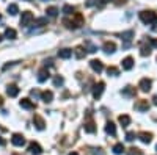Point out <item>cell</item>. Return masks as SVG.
<instances>
[{
  "label": "cell",
  "mask_w": 157,
  "mask_h": 155,
  "mask_svg": "<svg viewBox=\"0 0 157 155\" xmlns=\"http://www.w3.org/2000/svg\"><path fill=\"white\" fill-rule=\"evenodd\" d=\"M104 2H110V0H104Z\"/></svg>",
  "instance_id": "7bdbcfd3"
},
{
  "label": "cell",
  "mask_w": 157,
  "mask_h": 155,
  "mask_svg": "<svg viewBox=\"0 0 157 155\" xmlns=\"http://www.w3.org/2000/svg\"><path fill=\"white\" fill-rule=\"evenodd\" d=\"M75 57H77V58H83V57H85L83 47H77V49H75Z\"/></svg>",
  "instance_id": "f1b7e54d"
},
{
  "label": "cell",
  "mask_w": 157,
  "mask_h": 155,
  "mask_svg": "<svg viewBox=\"0 0 157 155\" xmlns=\"http://www.w3.org/2000/svg\"><path fill=\"white\" fill-rule=\"evenodd\" d=\"M154 24H157V17H155V22H154Z\"/></svg>",
  "instance_id": "ee69618b"
},
{
  "label": "cell",
  "mask_w": 157,
  "mask_h": 155,
  "mask_svg": "<svg viewBox=\"0 0 157 155\" xmlns=\"http://www.w3.org/2000/svg\"><path fill=\"white\" fill-rule=\"evenodd\" d=\"M151 47H155L157 49V39H151Z\"/></svg>",
  "instance_id": "8d00e7d4"
},
{
  "label": "cell",
  "mask_w": 157,
  "mask_h": 155,
  "mask_svg": "<svg viewBox=\"0 0 157 155\" xmlns=\"http://www.w3.org/2000/svg\"><path fill=\"white\" fill-rule=\"evenodd\" d=\"M140 54H141L143 57L149 55V54H151V46H146V44H143V46H141V52H140Z\"/></svg>",
  "instance_id": "4316f807"
},
{
  "label": "cell",
  "mask_w": 157,
  "mask_h": 155,
  "mask_svg": "<svg viewBox=\"0 0 157 155\" xmlns=\"http://www.w3.org/2000/svg\"><path fill=\"white\" fill-rule=\"evenodd\" d=\"M132 36H134V31H132V30H129V31H126V33L121 35V39H124L126 42H129L130 39H132Z\"/></svg>",
  "instance_id": "484cf974"
},
{
  "label": "cell",
  "mask_w": 157,
  "mask_h": 155,
  "mask_svg": "<svg viewBox=\"0 0 157 155\" xmlns=\"http://www.w3.org/2000/svg\"><path fill=\"white\" fill-rule=\"evenodd\" d=\"M32 96H33V97H38V96L41 97V94H39V93L36 91V89H33V91H32Z\"/></svg>",
  "instance_id": "d590c367"
},
{
  "label": "cell",
  "mask_w": 157,
  "mask_h": 155,
  "mask_svg": "<svg viewBox=\"0 0 157 155\" xmlns=\"http://www.w3.org/2000/svg\"><path fill=\"white\" fill-rule=\"evenodd\" d=\"M90 66H91V69H93L94 72H102L104 71V64H102V61H99V60H91L90 61Z\"/></svg>",
  "instance_id": "5b68a950"
},
{
  "label": "cell",
  "mask_w": 157,
  "mask_h": 155,
  "mask_svg": "<svg viewBox=\"0 0 157 155\" xmlns=\"http://www.w3.org/2000/svg\"><path fill=\"white\" fill-rule=\"evenodd\" d=\"M135 108H137L138 111H146V110L149 108V103H148V100H140L137 105H135Z\"/></svg>",
  "instance_id": "ac0fdd59"
},
{
  "label": "cell",
  "mask_w": 157,
  "mask_h": 155,
  "mask_svg": "<svg viewBox=\"0 0 157 155\" xmlns=\"http://www.w3.org/2000/svg\"><path fill=\"white\" fill-rule=\"evenodd\" d=\"M0 19H2V16H0Z\"/></svg>",
  "instance_id": "f6af8a7d"
},
{
  "label": "cell",
  "mask_w": 157,
  "mask_h": 155,
  "mask_svg": "<svg viewBox=\"0 0 157 155\" xmlns=\"http://www.w3.org/2000/svg\"><path fill=\"white\" fill-rule=\"evenodd\" d=\"M107 72H109V75H113V77L120 74V71H118L116 68H113V66H112V68H109V69H107Z\"/></svg>",
  "instance_id": "1f68e13d"
},
{
  "label": "cell",
  "mask_w": 157,
  "mask_h": 155,
  "mask_svg": "<svg viewBox=\"0 0 157 155\" xmlns=\"http://www.w3.org/2000/svg\"><path fill=\"white\" fill-rule=\"evenodd\" d=\"M46 13H47L49 17H57V16H58V8H57V6H49V8L46 9Z\"/></svg>",
  "instance_id": "44dd1931"
},
{
  "label": "cell",
  "mask_w": 157,
  "mask_h": 155,
  "mask_svg": "<svg viewBox=\"0 0 157 155\" xmlns=\"http://www.w3.org/2000/svg\"><path fill=\"white\" fill-rule=\"evenodd\" d=\"M5 143H6V141H5L2 136H0V146H5Z\"/></svg>",
  "instance_id": "74e56055"
},
{
  "label": "cell",
  "mask_w": 157,
  "mask_h": 155,
  "mask_svg": "<svg viewBox=\"0 0 157 155\" xmlns=\"http://www.w3.org/2000/svg\"><path fill=\"white\" fill-rule=\"evenodd\" d=\"M13 155H16V153H13Z\"/></svg>",
  "instance_id": "bcb514c9"
},
{
  "label": "cell",
  "mask_w": 157,
  "mask_h": 155,
  "mask_svg": "<svg viewBox=\"0 0 157 155\" xmlns=\"http://www.w3.org/2000/svg\"><path fill=\"white\" fill-rule=\"evenodd\" d=\"M105 132H107L109 135H112V136L116 135V127H115L113 122H107V125H105Z\"/></svg>",
  "instance_id": "ffe728a7"
},
{
  "label": "cell",
  "mask_w": 157,
  "mask_h": 155,
  "mask_svg": "<svg viewBox=\"0 0 157 155\" xmlns=\"http://www.w3.org/2000/svg\"><path fill=\"white\" fill-rule=\"evenodd\" d=\"M2 39H3V36H2V35H0V41H2Z\"/></svg>",
  "instance_id": "b9f144b4"
},
{
  "label": "cell",
  "mask_w": 157,
  "mask_h": 155,
  "mask_svg": "<svg viewBox=\"0 0 157 155\" xmlns=\"http://www.w3.org/2000/svg\"><path fill=\"white\" fill-rule=\"evenodd\" d=\"M104 88H105V83H104V82H99V83H96V85L93 86V97H94V99H99V97L102 96Z\"/></svg>",
  "instance_id": "277c9868"
},
{
  "label": "cell",
  "mask_w": 157,
  "mask_h": 155,
  "mask_svg": "<svg viewBox=\"0 0 157 155\" xmlns=\"http://www.w3.org/2000/svg\"><path fill=\"white\" fill-rule=\"evenodd\" d=\"M63 82H64V80H63V77H60V75H57L55 79H54V85H55V86H61Z\"/></svg>",
  "instance_id": "4dcf8cb0"
},
{
  "label": "cell",
  "mask_w": 157,
  "mask_h": 155,
  "mask_svg": "<svg viewBox=\"0 0 157 155\" xmlns=\"http://www.w3.org/2000/svg\"><path fill=\"white\" fill-rule=\"evenodd\" d=\"M17 61H11V63H8V64H5V66H3V71H6L8 68H11V66H14V64H16Z\"/></svg>",
  "instance_id": "e575fe53"
},
{
  "label": "cell",
  "mask_w": 157,
  "mask_h": 155,
  "mask_svg": "<svg viewBox=\"0 0 157 155\" xmlns=\"http://www.w3.org/2000/svg\"><path fill=\"white\" fill-rule=\"evenodd\" d=\"M98 3V0H86V6H94Z\"/></svg>",
  "instance_id": "836d02e7"
},
{
  "label": "cell",
  "mask_w": 157,
  "mask_h": 155,
  "mask_svg": "<svg viewBox=\"0 0 157 155\" xmlns=\"http://www.w3.org/2000/svg\"><path fill=\"white\" fill-rule=\"evenodd\" d=\"M151 86H152V83H151L149 79H141L140 80V89H141L143 93H148L149 89H151Z\"/></svg>",
  "instance_id": "ba28073f"
},
{
  "label": "cell",
  "mask_w": 157,
  "mask_h": 155,
  "mask_svg": "<svg viewBox=\"0 0 157 155\" xmlns=\"http://www.w3.org/2000/svg\"><path fill=\"white\" fill-rule=\"evenodd\" d=\"M6 94H8L10 97H16V96L19 94V88H17L16 85H8V88H6Z\"/></svg>",
  "instance_id": "7c38bea8"
},
{
  "label": "cell",
  "mask_w": 157,
  "mask_h": 155,
  "mask_svg": "<svg viewBox=\"0 0 157 155\" xmlns=\"http://www.w3.org/2000/svg\"><path fill=\"white\" fill-rule=\"evenodd\" d=\"M127 155H143V153H141L140 149H137V147H130V149L127 150Z\"/></svg>",
  "instance_id": "f546056e"
},
{
  "label": "cell",
  "mask_w": 157,
  "mask_h": 155,
  "mask_svg": "<svg viewBox=\"0 0 157 155\" xmlns=\"http://www.w3.org/2000/svg\"><path fill=\"white\" fill-rule=\"evenodd\" d=\"M132 68H134V58L132 57H126L123 60V69L124 71H130Z\"/></svg>",
  "instance_id": "30bf717a"
},
{
  "label": "cell",
  "mask_w": 157,
  "mask_h": 155,
  "mask_svg": "<svg viewBox=\"0 0 157 155\" xmlns=\"http://www.w3.org/2000/svg\"><path fill=\"white\" fill-rule=\"evenodd\" d=\"M138 138H140V141H141V143L148 144V143H151L152 135H151V133H146V132H143V133H140V135H138Z\"/></svg>",
  "instance_id": "e0dca14e"
},
{
  "label": "cell",
  "mask_w": 157,
  "mask_h": 155,
  "mask_svg": "<svg viewBox=\"0 0 157 155\" xmlns=\"http://www.w3.org/2000/svg\"><path fill=\"white\" fill-rule=\"evenodd\" d=\"M19 13V6L16 5V3H11V5H8V14H11V16H16Z\"/></svg>",
  "instance_id": "7402d4cb"
},
{
  "label": "cell",
  "mask_w": 157,
  "mask_h": 155,
  "mask_svg": "<svg viewBox=\"0 0 157 155\" xmlns=\"http://www.w3.org/2000/svg\"><path fill=\"white\" fill-rule=\"evenodd\" d=\"M63 13H64V14H74V6L72 5H64L63 6Z\"/></svg>",
  "instance_id": "83f0119b"
},
{
  "label": "cell",
  "mask_w": 157,
  "mask_h": 155,
  "mask_svg": "<svg viewBox=\"0 0 157 155\" xmlns=\"http://www.w3.org/2000/svg\"><path fill=\"white\" fill-rule=\"evenodd\" d=\"M104 52H105V54H113V52L116 50V46H115V42H110V41H107L105 44H104Z\"/></svg>",
  "instance_id": "2e32d148"
},
{
  "label": "cell",
  "mask_w": 157,
  "mask_h": 155,
  "mask_svg": "<svg viewBox=\"0 0 157 155\" xmlns=\"http://www.w3.org/2000/svg\"><path fill=\"white\" fill-rule=\"evenodd\" d=\"M75 19L69 20V19H64V24H66V27L68 28H78V27H82L83 25V17L82 14H74Z\"/></svg>",
  "instance_id": "6da1fadb"
},
{
  "label": "cell",
  "mask_w": 157,
  "mask_h": 155,
  "mask_svg": "<svg viewBox=\"0 0 157 155\" xmlns=\"http://www.w3.org/2000/svg\"><path fill=\"white\" fill-rule=\"evenodd\" d=\"M126 139H127V141H134V139H135V133H134V132H129V133L126 135Z\"/></svg>",
  "instance_id": "d6a6232c"
},
{
  "label": "cell",
  "mask_w": 157,
  "mask_h": 155,
  "mask_svg": "<svg viewBox=\"0 0 157 155\" xmlns=\"http://www.w3.org/2000/svg\"><path fill=\"white\" fill-rule=\"evenodd\" d=\"M152 100H154V105H157V97H154Z\"/></svg>",
  "instance_id": "ab89813d"
},
{
  "label": "cell",
  "mask_w": 157,
  "mask_h": 155,
  "mask_svg": "<svg viewBox=\"0 0 157 155\" xmlns=\"http://www.w3.org/2000/svg\"><path fill=\"white\" fill-rule=\"evenodd\" d=\"M21 107L25 108V110H33V108H35V103H33L30 99H22V100H21Z\"/></svg>",
  "instance_id": "9a60e30c"
},
{
  "label": "cell",
  "mask_w": 157,
  "mask_h": 155,
  "mask_svg": "<svg viewBox=\"0 0 157 155\" xmlns=\"http://www.w3.org/2000/svg\"><path fill=\"white\" fill-rule=\"evenodd\" d=\"M69 155H78V153H77V152H71Z\"/></svg>",
  "instance_id": "60d3db41"
},
{
  "label": "cell",
  "mask_w": 157,
  "mask_h": 155,
  "mask_svg": "<svg viewBox=\"0 0 157 155\" xmlns=\"http://www.w3.org/2000/svg\"><path fill=\"white\" fill-rule=\"evenodd\" d=\"M29 150H30V153H33V155H39V153L43 152V147L39 146L38 143H35V141H33V143L29 144Z\"/></svg>",
  "instance_id": "9c48e42d"
},
{
  "label": "cell",
  "mask_w": 157,
  "mask_h": 155,
  "mask_svg": "<svg viewBox=\"0 0 157 155\" xmlns=\"http://www.w3.org/2000/svg\"><path fill=\"white\" fill-rule=\"evenodd\" d=\"M33 124H35V127L38 128V130H44V127H46V122H44V119L41 118V116H33Z\"/></svg>",
  "instance_id": "52a82bcc"
},
{
  "label": "cell",
  "mask_w": 157,
  "mask_h": 155,
  "mask_svg": "<svg viewBox=\"0 0 157 155\" xmlns=\"http://www.w3.org/2000/svg\"><path fill=\"white\" fill-rule=\"evenodd\" d=\"M5 38H6V39H16V38H17L16 30L14 28H6L5 30Z\"/></svg>",
  "instance_id": "d6986e66"
},
{
  "label": "cell",
  "mask_w": 157,
  "mask_h": 155,
  "mask_svg": "<svg viewBox=\"0 0 157 155\" xmlns=\"http://www.w3.org/2000/svg\"><path fill=\"white\" fill-rule=\"evenodd\" d=\"M33 20H35L33 13H30V11H24L22 13V17H21V25L22 27H30V25L33 24Z\"/></svg>",
  "instance_id": "3957f363"
},
{
  "label": "cell",
  "mask_w": 157,
  "mask_h": 155,
  "mask_svg": "<svg viewBox=\"0 0 157 155\" xmlns=\"http://www.w3.org/2000/svg\"><path fill=\"white\" fill-rule=\"evenodd\" d=\"M83 128H85V132H86V133H94V132H96V127H94V124L91 122V121L86 122V124L83 125Z\"/></svg>",
  "instance_id": "603a6c76"
},
{
  "label": "cell",
  "mask_w": 157,
  "mask_h": 155,
  "mask_svg": "<svg viewBox=\"0 0 157 155\" xmlns=\"http://www.w3.org/2000/svg\"><path fill=\"white\" fill-rule=\"evenodd\" d=\"M118 121H120V124H121L123 127H126V125H129V124H130V118H129L127 114H121Z\"/></svg>",
  "instance_id": "cb8c5ba5"
},
{
  "label": "cell",
  "mask_w": 157,
  "mask_h": 155,
  "mask_svg": "<svg viewBox=\"0 0 157 155\" xmlns=\"http://www.w3.org/2000/svg\"><path fill=\"white\" fill-rule=\"evenodd\" d=\"M123 152H124V146H123L121 143H118V144H115V146H113V153L121 155Z\"/></svg>",
  "instance_id": "d4e9b609"
},
{
  "label": "cell",
  "mask_w": 157,
  "mask_h": 155,
  "mask_svg": "<svg viewBox=\"0 0 157 155\" xmlns=\"http://www.w3.org/2000/svg\"><path fill=\"white\" fill-rule=\"evenodd\" d=\"M58 57L63 60H68L72 57V50L71 49H61V50H58Z\"/></svg>",
  "instance_id": "4fadbf2b"
},
{
  "label": "cell",
  "mask_w": 157,
  "mask_h": 155,
  "mask_svg": "<svg viewBox=\"0 0 157 155\" xmlns=\"http://www.w3.org/2000/svg\"><path fill=\"white\" fill-rule=\"evenodd\" d=\"M3 105V99H2V96H0V107Z\"/></svg>",
  "instance_id": "f35d334b"
},
{
  "label": "cell",
  "mask_w": 157,
  "mask_h": 155,
  "mask_svg": "<svg viewBox=\"0 0 157 155\" xmlns=\"http://www.w3.org/2000/svg\"><path fill=\"white\" fill-rule=\"evenodd\" d=\"M140 20L143 24H154L155 22V13L154 11H141L140 13Z\"/></svg>",
  "instance_id": "7a4b0ae2"
},
{
  "label": "cell",
  "mask_w": 157,
  "mask_h": 155,
  "mask_svg": "<svg viewBox=\"0 0 157 155\" xmlns=\"http://www.w3.org/2000/svg\"><path fill=\"white\" fill-rule=\"evenodd\" d=\"M41 100L46 102V103L52 102V100H54V93H52V91H43L41 93Z\"/></svg>",
  "instance_id": "5bb4252c"
},
{
  "label": "cell",
  "mask_w": 157,
  "mask_h": 155,
  "mask_svg": "<svg viewBox=\"0 0 157 155\" xmlns=\"http://www.w3.org/2000/svg\"><path fill=\"white\" fill-rule=\"evenodd\" d=\"M11 143L14 144V146H17V147H22V146L25 144V139H24V136H22V135L14 133V135H13V138H11Z\"/></svg>",
  "instance_id": "8992f818"
},
{
  "label": "cell",
  "mask_w": 157,
  "mask_h": 155,
  "mask_svg": "<svg viewBox=\"0 0 157 155\" xmlns=\"http://www.w3.org/2000/svg\"><path fill=\"white\" fill-rule=\"evenodd\" d=\"M49 77H50L49 71H47V69H41V71L38 72V82H39V83H44Z\"/></svg>",
  "instance_id": "8fae6325"
}]
</instances>
